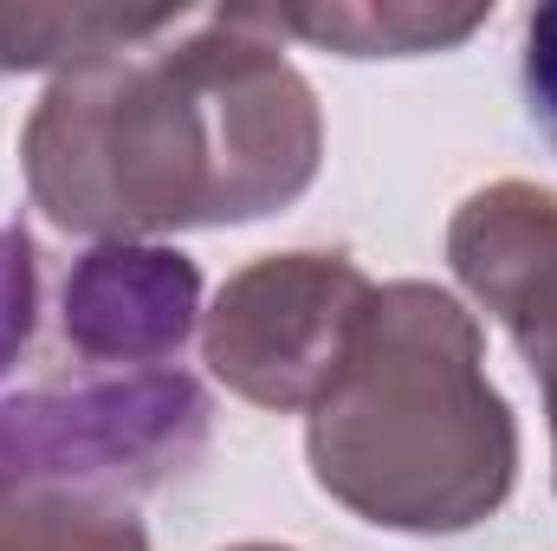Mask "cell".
I'll return each mask as SVG.
<instances>
[{
    "mask_svg": "<svg viewBox=\"0 0 557 551\" xmlns=\"http://www.w3.org/2000/svg\"><path fill=\"white\" fill-rule=\"evenodd\" d=\"M376 285L337 254H285L240 273L208 318V364L247 403L311 409Z\"/></svg>",
    "mask_w": 557,
    "mask_h": 551,
    "instance_id": "obj_3",
    "label": "cell"
},
{
    "mask_svg": "<svg viewBox=\"0 0 557 551\" xmlns=\"http://www.w3.org/2000/svg\"><path fill=\"white\" fill-rule=\"evenodd\" d=\"M201 279L162 247H98L65 285V331L91 357L149 364L169 357L195 325Z\"/></svg>",
    "mask_w": 557,
    "mask_h": 551,
    "instance_id": "obj_5",
    "label": "cell"
},
{
    "mask_svg": "<svg viewBox=\"0 0 557 551\" xmlns=\"http://www.w3.org/2000/svg\"><path fill=\"white\" fill-rule=\"evenodd\" d=\"M454 267L532 357L557 428V195L499 182L454 221Z\"/></svg>",
    "mask_w": 557,
    "mask_h": 551,
    "instance_id": "obj_4",
    "label": "cell"
},
{
    "mask_svg": "<svg viewBox=\"0 0 557 551\" xmlns=\"http://www.w3.org/2000/svg\"><path fill=\"white\" fill-rule=\"evenodd\" d=\"M525 98H532V124L557 149V7L525 20Z\"/></svg>",
    "mask_w": 557,
    "mask_h": 551,
    "instance_id": "obj_7",
    "label": "cell"
},
{
    "mask_svg": "<svg viewBox=\"0 0 557 551\" xmlns=\"http://www.w3.org/2000/svg\"><path fill=\"white\" fill-rule=\"evenodd\" d=\"M311 467L370 526L460 532L512 493L519 434L480 370L473 318L434 285L363 298L311 403Z\"/></svg>",
    "mask_w": 557,
    "mask_h": 551,
    "instance_id": "obj_2",
    "label": "cell"
},
{
    "mask_svg": "<svg viewBox=\"0 0 557 551\" xmlns=\"http://www.w3.org/2000/svg\"><path fill=\"white\" fill-rule=\"evenodd\" d=\"M234 551H285V546H234Z\"/></svg>",
    "mask_w": 557,
    "mask_h": 551,
    "instance_id": "obj_8",
    "label": "cell"
},
{
    "mask_svg": "<svg viewBox=\"0 0 557 551\" xmlns=\"http://www.w3.org/2000/svg\"><path fill=\"white\" fill-rule=\"evenodd\" d=\"M33 331V241L20 228L0 234V370Z\"/></svg>",
    "mask_w": 557,
    "mask_h": 551,
    "instance_id": "obj_6",
    "label": "cell"
},
{
    "mask_svg": "<svg viewBox=\"0 0 557 551\" xmlns=\"http://www.w3.org/2000/svg\"><path fill=\"white\" fill-rule=\"evenodd\" d=\"M247 33L253 13H221V39L104 52L52 85L26 131L39 208L78 234H156L292 201L318 169L311 91Z\"/></svg>",
    "mask_w": 557,
    "mask_h": 551,
    "instance_id": "obj_1",
    "label": "cell"
}]
</instances>
